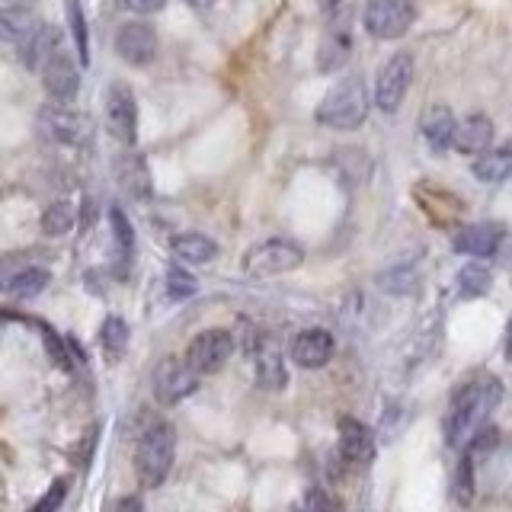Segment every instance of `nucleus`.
I'll use <instances>...</instances> for the list:
<instances>
[{"label":"nucleus","mask_w":512,"mask_h":512,"mask_svg":"<svg viewBox=\"0 0 512 512\" xmlns=\"http://www.w3.org/2000/svg\"><path fill=\"white\" fill-rule=\"evenodd\" d=\"M474 176L480 183H503L512 173V151L509 148H496V151H480L474 160Z\"/></svg>","instance_id":"obj_24"},{"label":"nucleus","mask_w":512,"mask_h":512,"mask_svg":"<svg viewBox=\"0 0 512 512\" xmlns=\"http://www.w3.org/2000/svg\"><path fill=\"white\" fill-rule=\"evenodd\" d=\"M39 135L48 144H58V148H71V151H84L93 144V122L80 112H71L64 103L45 106L39 112Z\"/></svg>","instance_id":"obj_4"},{"label":"nucleus","mask_w":512,"mask_h":512,"mask_svg":"<svg viewBox=\"0 0 512 512\" xmlns=\"http://www.w3.org/2000/svg\"><path fill=\"white\" fill-rule=\"evenodd\" d=\"M410 84H413V55H410V52H394V55L378 68L372 103H375L381 112H397L400 103L407 100Z\"/></svg>","instance_id":"obj_7"},{"label":"nucleus","mask_w":512,"mask_h":512,"mask_svg":"<svg viewBox=\"0 0 512 512\" xmlns=\"http://www.w3.org/2000/svg\"><path fill=\"white\" fill-rule=\"evenodd\" d=\"M116 509H141V500H135V496H125V500L116 503Z\"/></svg>","instance_id":"obj_36"},{"label":"nucleus","mask_w":512,"mask_h":512,"mask_svg":"<svg viewBox=\"0 0 512 512\" xmlns=\"http://www.w3.org/2000/svg\"><path fill=\"white\" fill-rule=\"evenodd\" d=\"M170 253L176 256V263L205 266V263L218 260V244L212 237L199 234V231H186V234H173L170 237Z\"/></svg>","instance_id":"obj_20"},{"label":"nucleus","mask_w":512,"mask_h":512,"mask_svg":"<svg viewBox=\"0 0 512 512\" xmlns=\"http://www.w3.org/2000/svg\"><path fill=\"white\" fill-rule=\"evenodd\" d=\"M116 176H119V183L122 189L128 192V196H135V199H151V176H148V164H144V157L138 151L132 154H122L116 160Z\"/></svg>","instance_id":"obj_22"},{"label":"nucleus","mask_w":512,"mask_h":512,"mask_svg":"<svg viewBox=\"0 0 512 512\" xmlns=\"http://www.w3.org/2000/svg\"><path fill=\"white\" fill-rule=\"evenodd\" d=\"M349 52H352V36L343 23H336L324 32V39H320V48H317V71L320 74H333L340 71L343 64L349 61Z\"/></svg>","instance_id":"obj_21"},{"label":"nucleus","mask_w":512,"mask_h":512,"mask_svg":"<svg viewBox=\"0 0 512 512\" xmlns=\"http://www.w3.org/2000/svg\"><path fill=\"white\" fill-rule=\"evenodd\" d=\"M231 352H234V333L224 327H212V330H202L196 340L186 346L183 362L202 378V375L221 372V368L228 365Z\"/></svg>","instance_id":"obj_8"},{"label":"nucleus","mask_w":512,"mask_h":512,"mask_svg":"<svg viewBox=\"0 0 512 512\" xmlns=\"http://www.w3.org/2000/svg\"><path fill=\"white\" fill-rule=\"evenodd\" d=\"M52 282V272L48 269H42V266H36V263H29V266H23L16 276L10 279V285H7V295H13V298H36V295H42L45 292V285Z\"/></svg>","instance_id":"obj_25"},{"label":"nucleus","mask_w":512,"mask_h":512,"mask_svg":"<svg viewBox=\"0 0 512 512\" xmlns=\"http://www.w3.org/2000/svg\"><path fill=\"white\" fill-rule=\"evenodd\" d=\"M304 506H333V500H327V496H320V493H311V496H304Z\"/></svg>","instance_id":"obj_35"},{"label":"nucleus","mask_w":512,"mask_h":512,"mask_svg":"<svg viewBox=\"0 0 512 512\" xmlns=\"http://www.w3.org/2000/svg\"><path fill=\"white\" fill-rule=\"evenodd\" d=\"M173 455H176V429L173 423L160 420L151 423L141 432V439L135 445V474L138 484L144 490H154L167 480L170 468H173Z\"/></svg>","instance_id":"obj_2"},{"label":"nucleus","mask_w":512,"mask_h":512,"mask_svg":"<svg viewBox=\"0 0 512 512\" xmlns=\"http://www.w3.org/2000/svg\"><path fill=\"white\" fill-rule=\"evenodd\" d=\"M493 119L484 112H474V116H464L461 122L455 119V132H452V148L458 154H480L493 144Z\"/></svg>","instance_id":"obj_16"},{"label":"nucleus","mask_w":512,"mask_h":512,"mask_svg":"<svg viewBox=\"0 0 512 512\" xmlns=\"http://www.w3.org/2000/svg\"><path fill=\"white\" fill-rule=\"evenodd\" d=\"M503 237H506V228L500 221H477V224H464L455 234L452 247L464 256L490 260V256H496V250L503 247Z\"/></svg>","instance_id":"obj_13"},{"label":"nucleus","mask_w":512,"mask_h":512,"mask_svg":"<svg viewBox=\"0 0 512 512\" xmlns=\"http://www.w3.org/2000/svg\"><path fill=\"white\" fill-rule=\"evenodd\" d=\"M42 20L29 7L23 4H10V7H0V42H10V45H20L32 29H36Z\"/></svg>","instance_id":"obj_23"},{"label":"nucleus","mask_w":512,"mask_h":512,"mask_svg":"<svg viewBox=\"0 0 512 512\" xmlns=\"http://www.w3.org/2000/svg\"><path fill=\"white\" fill-rule=\"evenodd\" d=\"M333 349H336V340L330 330L324 327L301 330L298 340L292 343V362L301 368H324L333 359Z\"/></svg>","instance_id":"obj_14"},{"label":"nucleus","mask_w":512,"mask_h":512,"mask_svg":"<svg viewBox=\"0 0 512 512\" xmlns=\"http://www.w3.org/2000/svg\"><path fill=\"white\" fill-rule=\"evenodd\" d=\"M368 87L362 77H343L336 84L324 103L317 106V122L324 128H333V132H356V128L368 119Z\"/></svg>","instance_id":"obj_3"},{"label":"nucleus","mask_w":512,"mask_h":512,"mask_svg":"<svg viewBox=\"0 0 512 512\" xmlns=\"http://www.w3.org/2000/svg\"><path fill=\"white\" fill-rule=\"evenodd\" d=\"M253 372H256V384L263 391H285L288 388V365H285V352L272 343L263 340L253 352Z\"/></svg>","instance_id":"obj_15"},{"label":"nucleus","mask_w":512,"mask_h":512,"mask_svg":"<svg viewBox=\"0 0 512 512\" xmlns=\"http://www.w3.org/2000/svg\"><path fill=\"white\" fill-rule=\"evenodd\" d=\"M500 400H503V384L493 375L461 384V391L452 397L445 413V442L452 448H461L490 420V413L500 407Z\"/></svg>","instance_id":"obj_1"},{"label":"nucleus","mask_w":512,"mask_h":512,"mask_svg":"<svg viewBox=\"0 0 512 512\" xmlns=\"http://www.w3.org/2000/svg\"><path fill=\"white\" fill-rule=\"evenodd\" d=\"M128 324L122 317H106L100 327V349L109 356V362H119L122 352L128 349Z\"/></svg>","instance_id":"obj_27"},{"label":"nucleus","mask_w":512,"mask_h":512,"mask_svg":"<svg viewBox=\"0 0 512 512\" xmlns=\"http://www.w3.org/2000/svg\"><path fill=\"white\" fill-rule=\"evenodd\" d=\"M109 224H112V244H116V260H119V269H125L132 263V253H135V231L128 218L122 215L119 205L109 208Z\"/></svg>","instance_id":"obj_26"},{"label":"nucleus","mask_w":512,"mask_h":512,"mask_svg":"<svg viewBox=\"0 0 512 512\" xmlns=\"http://www.w3.org/2000/svg\"><path fill=\"white\" fill-rule=\"evenodd\" d=\"M125 10H132L138 16H151V13H160L167 7V0H122Z\"/></svg>","instance_id":"obj_34"},{"label":"nucleus","mask_w":512,"mask_h":512,"mask_svg":"<svg viewBox=\"0 0 512 512\" xmlns=\"http://www.w3.org/2000/svg\"><path fill=\"white\" fill-rule=\"evenodd\" d=\"M58 45H61V32L42 20L20 45H13V48H16V55H20V61L26 64L29 71H39V68H42V61H45L48 55H52Z\"/></svg>","instance_id":"obj_19"},{"label":"nucleus","mask_w":512,"mask_h":512,"mask_svg":"<svg viewBox=\"0 0 512 512\" xmlns=\"http://www.w3.org/2000/svg\"><path fill=\"white\" fill-rule=\"evenodd\" d=\"M74 218H77V208L68 199H58L42 212V231L48 237H64L74 228Z\"/></svg>","instance_id":"obj_28"},{"label":"nucleus","mask_w":512,"mask_h":512,"mask_svg":"<svg viewBox=\"0 0 512 512\" xmlns=\"http://www.w3.org/2000/svg\"><path fill=\"white\" fill-rule=\"evenodd\" d=\"M7 4H23L26 7V4H32V0H7Z\"/></svg>","instance_id":"obj_38"},{"label":"nucleus","mask_w":512,"mask_h":512,"mask_svg":"<svg viewBox=\"0 0 512 512\" xmlns=\"http://www.w3.org/2000/svg\"><path fill=\"white\" fill-rule=\"evenodd\" d=\"M490 282H493L490 269L480 266V263H471L458 272V295L461 298H480V295L490 292Z\"/></svg>","instance_id":"obj_29"},{"label":"nucleus","mask_w":512,"mask_h":512,"mask_svg":"<svg viewBox=\"0 0 512 512\" xmlns=\"http://www.w3.org/2000/svg\"><path fill=\"white\" fill-rule=\"evenodd\" d=\"M64 496H68V480H55V487L48 490L42 500L36 503V512H48V509H58L61 503H64Z\"/></svg>","instance_id":"obj_33"},{"label":"nucleus","mask_w":512,"mask_h":512,"mask_svg":"<svg viewBox=\"0 0 512 512\" xmlns=\"http://www.w3.org/2000/svg\"><path fill=\"white\" fill-rule=\"evenodd\" d=\"M116 52L132 68H144L157 58V32L144 20H132L116 32Z\"/></svg>","instance_id":"obj_12"},{"label":"nucleus","mask_w":512,"mask_h":512,"mask_svg":"<svg viewBox=\"0 0 512 512\" xmlns=\"http://www.w3.org/2000/svg\"><path fill=\"white\" fill-rule=\"evenodd\" d=\"M304 263V250L288 237H272L244 253V272L253 279H272L295 272Z\"/></svg>","instance_id":"obj_5"},{"label":"nucleus","mask_w":512,"mask_h":512,"mask_svg":"<svg viewBox=\"0 0 512 512\" xmlns=\"http://www.w3.org/2000/svg\"><path fill=\"white\" fill-rule=\"evenodd\" d=\"M196 288H199L196 279H192L183 266H176V263H173V266L167 269V295H170V298H180V301H183V298H189V295H196Z\"/></svg>","instance_id":"obj_31"},{"label":"nucleus","mask_w":512,"mask_h":512,"mask_svg":"<svg viewBox=\"0 0 512 512\" xmlns=\"http://www.w3.org/2000/svg\"><path fill=\"white\" fill-rule=\"evenodd\" d=\"M183 4H189V7H208L212 0H183Z\"/></svg>","instance_id":"obj_37"},{"label":"nucleus","mask_w":512,"mask_h":512,"mask_svg":"<svg viewBox=\"0 0 512 512\" xmlns=\"http://www.w3.org/2000/svg\"><path fill=\"white\" fill-rule=\"evenodd\" d=\"M151 388H154V397L160 400V404L173 407V404H180V400H186L192 391L199 388V375L192 372L183 359L167 356V359H160V365L154 368Z\"/></svg>","instance_id":"obj_9"},{"label":"nucleus","mask_w":512,"mask_h":512,"mask_svg":"<svg viewBox=\"0 0 512 512\" xmlns=\"http://www.w3.org/2000/svg\"><path fill=\"white\" fill-rule=\"evenodd\" d=\"M340 455L346 464H368L375 458V436L359 420H340Z\"/></svg>","instance_id":"obj_18"},{"label":"nucleus","mask_w":512,"mask_h":512,"mask_svg":"<svg viewBox=\"0 0 512 512\" xmlns=\"http://www.w3.org/2000/svg\"><path fill=\"white\" fill-rule=\"evenodd\" d=\"M106 128L128 148L138 141V103L128 84H112L106 90Z\"/></svg>","instance_id":"obj_10"},{"label":"nucleus","mask_w":512,"mask_h":512,"mask_svg":"<svg viewBox=\"0 0 512 512\" xmlns=\"http://www.w3.org/2000/svg\"><path fill=\"white\" fill-rule=\"evenodd\" d=\"M413 20H416L413 0H365L362 26L368 29V36H375V39L394 42L400 36H407Z\"/></svg>","instance_id":"obj_6"},{"label":"nucleus","mask_w":512,"mask_h":512,"mask_svg":"<svg viewBox=\"0 0 512 512\" xmlns=\"http://www.w3.org/2000/svg\"><path fill=\"white\" fill-rule=\"evenodd\" d=\"M39 74H42L45 93L52 96L55 103H71L77 96V90H80V74H77L74 55L64 45H58L55 52L42 61Z\"/></svg>","instance_id":"obj_11"},{"label":"nucleus","mask_w":512,"mask_h":512,"mask_svg":"<svg viewBox=\"0 0 512 512\" xmlns=\"http://www.w3.org/2000/svg\"><path fill=\"white\" fill-rule=\"evenodd\" d=\"M29 263H32V253H23V250L0 256V292H7L10 279H13L23 266H29Z\"/></svg>","instance_id":"obj_32"},{"label":"nucleus","mask_w":512,"mask_h":512,"mask_svg":"<svg viewBox=\"0 0 512 512\" xmlns=\"http://www.w3.org/2000/svg\"><path fill=\"white\" fill-rule=\"evenodd\" d=\"M420 132L429 144L432 154H445L452 148V132H455V112L445 103H432L420 116Z\"/></svg>","instance_id":"obj_17"},{"label":"nucleus","mask_w":512,"mask_h":512,"mask_svg":"<svg viewBox=\"0 0 512 512\" xmlns=\"http://www.w3.org/2000/svg\"><path fill=\"white\" fill-rule=\"evenodd\" d=\"M64 13H68V26H71V36H74V42H77L80 64H90V39H87L84 7H80L77 0H64Z\"/></svg>","instance_id":"obj_30"}]
</instances>
